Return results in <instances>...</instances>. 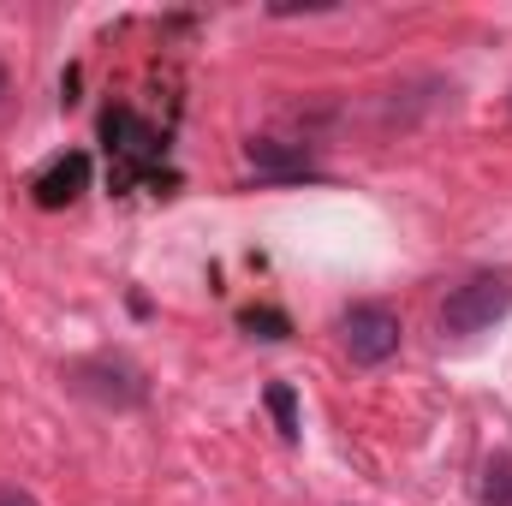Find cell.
<instances>
[{
  "instance_id": "6da1fadb",
  "label": "cell",
  "mask_w": 512,
  "mask_h": 506,
  "mask_svg": "<svg viewBox=\"0 0 512 506\" xmlns=\"http://www.w3.org/2000/svg\"><path fill=\"white\" fill-rule=\"evenodd\" d=\"M102 143H108V155H114V191H131L137 179H149V185H173V173H161V155H167V137L149 126V120H137L126 102H114L108 114H102Z\"/></svg>"
},
{
  "instance_id": "7a4b0ae2",
  "label": "cell",
  "mask_w": 512,
  "mask_h": 506,
  "mask_svg": "<svg viewBox=\"0 0 512 506\" xmlns=\"http://www.w3.org/2000/svg\"><path fill=\"white\" fill-rule=\"evenodd\" d=\"M512 310V274L507 268H483L471 280H459L441 304V334L447 340H471L483 328H495L501 316Z\"/></svg>"
},
{
  "instance_id": "3957f363",
  "label": "cell",
  "mask_w": 512,
  "mask_h": 506,
  "mask_svg": "<svg viewBox=\"0 0 512 506\" xmlns=\"http://www.w3.org/2000/svg\"><path fill=\"white\" fill-rule=\"evenodd\" d=\"M66 387L96 399V405H108V411H137L149 399L143 370L126 364V358H78V364H66Z\"/></svg>"
},
{
  "instance_id": "277c9868",
  "label": "cell",
  "mask_w": 512,
  "mask_h": 506,
  "mask_svg": "<svg viewBox=\"0 0 512 506\" xmlns=\"http://www.w3.org/2000/svg\"><path fill=\"white\" fill-rule=\"evenodd\" d=\"M399 316L387 310V304H352L346 316H340V346H346V358L358 364V370H376L387 364L393 352H399Z\"/></svg>"
},
{
  "instance_id": "5b68a950",
  "label": "cell",
  "mask_w": 512,
  "mask_h": 506,
  "mask_svg": "<svg viewBox=\"0 0 512 506\" xmlns=\"http://www.w3.org/2000/svg\"><path fill=\"white\" fill-rule=\"evenodd\" d=\"M245 161L256 167V179L268 185H298V179H322V167L298 149V143H274V137H251L245 143Z\"/></svg>"
},
{
  "instance_id": "8992f818",
  "label": "cell",
  "mask_w": 512,
  "mask_h": 506,
  "mask_svg": "<svg viewBox=\"0 0 512 506\" xmlns=\"http://www.w3.org/2000/svg\"><path fill=\"white\" fill-rule=\"evenodd\" d=\"M36 203L42 209H66V203H78L84 191H90V155L84 149H66L60 161H48L42 173H36Z\"/></svg>"
},
{
  "instance_id": "52a82bcc",
  "label": "cell",
  "mask_w": 512,
  "mask_h": 506,
  "mask_svg": "<svg viewBox=\"0 0 512 506\" xmlns=\"http://www.w3.org/2000/svg\"><path fill=\"white\" fill-rule=\"evenodd\" d=\"M262 399H268V417H274L280 441H298V393H292V381H268Z\"/></svg>"
},
{
  "instance_id": "ba28073f",
  "label": "cell",
  "mask_w": 512,
  "mask_h": 506,
  "mask_svg": "<svg viewBox=\"0 0 512 506\" xmlns=\"http://www.w3.org/2000/svg\"><path fill=\"white\" fill-rule=\"evenodd\" d=\"M239 328H245L251 340H286V334H292V316L274 310V304H251V310H239Z\"/></svg>"
},
{
  "instance_id": "9c48e42d",
  "label": "cell",
  "mask_w": 512,
  "mask_h": 506,
  "mask_svg": "<svg viewBox=\"0 0 512 506\" xmlns=\"http://www.w3.org/2000/svg\"><path fill=\"white\" fill-rule=\"evenodd\" d=\"M483 506H512V453H495L483 465V489H477Z\"/></svg>"
},
{
  "instance_id": "30bf717a",
  "label": "cell",
  "mask_w": 512,
  "mask_h": 506,
  "mask_svg": "<svg viewBox=\"0 0 512 506\" xmlns=\"http://www.w3.org/2000/svg\"><path fill=\"white\" fill-rule=\"evenodd\" d=\"M0 506H36V495L18 489V483H0Z\"/></svg>"
},
{
  "instance_id": "8fae6325",
  "label": "cell",
  "mask_w": 512,
  "mask_h": 506,
  "mask_svg": "<svg viewBox=\"0 0 512 506\" xmlns=\"http://www.w3.org/2000/svg\"><path fill=\"white\" fill-rule=\"evenodd\" d=\"M0 96H6V66H0Z\"/></svg>"
}]
</instances>
